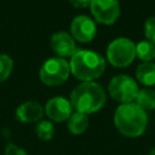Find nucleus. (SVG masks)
<instances>
[{
  "instance_id": "6e6552de",
  "label": "nucleus",
  "mask_w": 155,
  "mask_h": 155,
  "mask_svg": "<svg viewBox=\"0 0 155 155\" xmlns=\"http://www.w3.org/2000/svg\"><path fill=\"white\" fill-rule=\"evenodd\" d=\"M70 30L73 38L81 42H90L97 33V27L94 21L85 15H79L74 17L70 23Z\"/></svg>"
},
{
  "instance_id": "f03ea898",
  "label": "nucleus",
  "mask_w": 155,
  "mask_h": 155,
  "mask_svg": "<svg viewBox=\"0 0 155 155\" xmlns=\"http://www.w3.org/2000/svg\"><path fill=\"white\" fill-rule=\"evenodd\" d=\"M69 101L75 111L92 114L105 104V91L97 82L84 81L71 91Z\"/></svg>"
},
{
  "instance_id": "a211bd4d",
  "label": "nucleus",
  "mask_w": 155,
  "mask_h": 155,
  "mask_svg": "<svg viewBox=\"0 0 155 155\" xmlns=\"http://www.w3.org/2000/svg\"><path fill=\"white\" fill-rule=\"evenodd\" d=\"M144 34L148 41L155 45V16L149 17L144 23Z\"/></svg>"
},
{
  "instance_id": "20e7f679",
  "label": "nucleus",
  "mask_w": 155,
  "mask_h": 155,
  "mask_svg": "<svg viewBox=\"0 0 155 155\" xmlns=\"http://www.w3.org/2000/svg\"><path fill=\"white\" fill-rule=\"evenodd\" d=\"M107 58L116 68L127 67L136 58V44L128 38H116L108 45Z\"/></svg>"
},
{
  "instance_id": "9d476101",
  "label": "nucleus",
  "mask_w": 155,
  "mask_h": 155,
  "mask_svg": "<svg viewBox=\"0 0 155 155\" xmlns=\"http://www.w3.org/2000/svg\"><path fill=\"white\" fill-rule=\"evenodd\" d=\"M50 45L52 50L59 56V57H68L73 56L78 48L74 41V38L69 35L67 31H57L51 36Z\"/></svg>"
},
{
  "instance_id": "4468645a",
  "label": "nucleus",
  "mask_w": 155,
  "mask_h": 155,
  "mask_svg": "<svg viewBox=\"0 0 155 155\" xmlns=\"http://www.w3.org/2000/svg\"><path fill=\"white\" fill-rule=\"evenodd\" d=\"M88 127V117L82 113H73L68 119V130L73 134H81Z\"/></svg>"
},
{
  "instance_id": "f3484780",
  "label": "nucleus",
  "mask_w": 155,
  "mask_h": 155,
  "mask_svg": "<svg viewBox=\"0 0 155 155\" xmlns=\"http://www.w3.org/2000/svg\"><path fill=\"white\" fill-rule=\"evenodd\" d=\"M13 69V61L10 56L0 53V82L5 81Z\"/></svg>"
},
{
  "instance_id": "ddd939ff",
  "label": "nucleus",
  "mask_w": 155,
  "mask_h": 155,
  "mask_svg": "<svg viewBox=\"0 0 155 155\" xmlns=\"http://www.w3.org/2000/svg\"><path fill=\"white\" fill-rule=\"evenodd\" d=\"M134 103L145 111L154 110L155 109V90L150 87L139 88Z\"/></svg>"
},
{
  "instance_id": "aec40b11",
  "label": "nucleus",
  "mask_w": 155,
  "mask_h": 155,
  "mask_svg": "<svg viewBox=\"0 0 155 155\" xmlns=\"http://www.w3.org/2000/svg\"><path fill=\"white\" fill-rule=\"evenodd\" d=\"M75 7H86L87 5H90L91 0H69Z\"/></svg>"
},
{
  "instance_id": "423d86ee",
  "label": "nucleus",
  "mask_w": 155,
  "mask_h": 155,
  "mask_svg": "<svg viewBox=\"0 0 155 155\" xmlns=\"http://www.w3.org/2000/svg\"><path fill=\"white\" fill-rule=\"evenodd\" d=\"M70 73L69 63L63 57H51L42 64L40 69V80L47 86H57L63 84Z\"/></svg>"
},
{
  "instance_id": "f257e3e1",
  "label": "nucleus",
  "mask_w": 155,
  "mask_h": 155,
  "mask_svg": "<svg viewBox=\"0 0 155 155\" xmlns=\"http://www.w3.org/2000/svg\"><path fill=\"white\" fill-rule=\"evenodd\" d=\"M114 125L125 137L137 138L148 126V114L134 102L120 104L114 113Z\"/></svg>"
},
{
  "instance_id": "0eeeda50",
  "label": "nucleus",
  "mask_w": 155,
  "mask_h": 155,
  "mask_svg": "<svg viewBox=\"0 0 155 155\" xmlns=\"http://www.w3.org/2000/svg\"><path fill=\"white\" fill-rule=\"evenodd\" d=\"M90 7L94 18L103 24H113L120 16L117 0H91Z\"/></svg>"
},
{
  "instance_id": "7ed1b4c3",
  "label": "nucleus",
  "mask_w": 155,
  "mask_h": 155,
  "mask_svg": "<svg viewBox=\"0 0 155 155\" xmlns=\"http://www.w3.org/2000/svg\"><path fill=\"white\" fill-rule=\"evenodd\" d=\"M70 71L82 81H92L99 78L105 69V59L97 52L78 50L69 62Z\"/></svg>"
},
{
  "instance_id": "1a4fd4ad",
  "label": "nucleus",
  "mask_w": 155,
  "mask_h": 155,
  "mask_svg": "<svg viewBox=\"0 0 155 155\" xmlns=\"http://www.w3.org/2000/svg\"><path fill=\"white\" fill-rule=\"evenodd\" d=\"M44 111L50 120L62 122L70 117V115L73 114V107L70 104V101L64 97L57 96L47 101Z\"/></svg>"
},
{
  "instance_id": "39448f33",
  "label": "nucleus",
  "mask_w": 155,
  "mask_h": 155,
  "mask_svg": "<svg viewBox=\"0 0 155 155\" xmlns=\"http://www.w3.org/2000/svg\"><path fill=\"white\" fill-rule=\"evenodd\" d=\"M108 91L110 97L114 101L120 102L121 104H125V103H132L133 101H136L139 87L137 81L133 78L126 74H120L114 76L109 81Z\"/></svg>"
},
{
  "instance_id": "412c9836",
  "label": "nucleus",
  "mask_w": 155,
  "mask_h": 155,
  "mask_svg": "<svg viewBox=\"0 0 155 155\" xmlns=\"http://www.w3.org/2000/svg\"><path fill=\"white\" fill-rule=\"evenodd\" d=\"M149 155H155V149H153L151 151H150V154Z\"/></svg>"
},
{
  "instance_id": "f8f14e48",
  "label": "nucleus",
  "mask_w": 155,
  "mask_h": 155,
  "mask_svg": "<svg viewBox=\"0 0 155 155\" xmlns=\"http://www.w3.org/2000/svg\"><path fill=\"white\" fill-rule=\"evenodd\" d=\"M136 78L138 82L145 87H151L155 85V63L154 62H142L136 69Z\"/></svg>"
},
{
  "instance_id": "9b49d317",
  "label": "nucleus",
  "mask_w": 155,
  "mask_h": 155,
  "mask_svg": "<svg viewBox=\"0 0 155 155\" xmlns=\"http://www.w3.org/2000/svg\"><path fill=\"white\" fill-rule=\"evenodd\" d=\"M44 109L40 103L34 101H28L22 103L16 110V119L21 122H34L42 117Z\"/></svg>"
},
{
  "instance_id": "dca6fc26",
  "label": "nucleus",
  "mask_w": 155,
  "mask_h": 155,
  "mask_svg": "<svg viewBox=\"0 0 155 155\" xmlns=\"http://www.w3.org/2000/svg\"><path fill=\"white\" fill-rule=\"evenodd\" d=\"M35 133L41 140H51L53 134H54L53 124L48 120L40 121L35 127Z\"/></svg>"
},
{
  "instance_id": "6ab92c4d",
  "label": "nucleus",
  "mask_w": 155,
  "mask_h": 155,
  "mask_svg": "<svg viewBox=\"0 0 155 155\" xmlns=\"http://www.w3.org/2000/svg\"><path fill=\"white\" fill-rule=\"evenodd\" d=\"M5 155H28V154L23 148H19L13 143H8L5 148Z\"/></svg>"
},
{
  "instance_id": "2eb2a0df",
  "label": "nucleus",
  "mask_w": 155,
  "mask_h": 155,
  "mask_svg": "<svg viewBox=\"0 0 155 155\" xmlns=\"http://www.w3.org/2000/svg\"><path fill=\"white\" fill-rule=\"evenodd\" d=\"M136 56L143 62H153L155 58V45L148 40H142L136 45Z\"/></svg>"
}]
</instances>
